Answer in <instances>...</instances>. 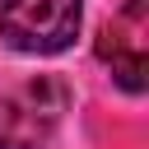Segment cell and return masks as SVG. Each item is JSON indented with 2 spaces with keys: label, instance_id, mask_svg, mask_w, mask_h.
Segmentation results:
<instances>
[{
  "label": "cell",
  "instance_id": "obj_1",
  "mask_svg": "<svg viewBox=\"0 0 149 149\" xmlns=\"http://www.w3.org/2000/svg\"><path fill=\"white\" fill-rule=\"evenodd\" d=\"M79 0H0V37L23 56H56L79 37Z\"/></svg>",
  "mask_w": 149,
  "mask_h": 149
},
{
  "label": "cell",
  "instance_id": "obj_2",
  "mask_svg": "<svg viewBox=\"0 0 149 149\" xmlns=\"http://www.w3.org/2000/svg\"><path fill=\"white\" fill-rule=\"evenodd\" d=\"M70 107V88L56 74H42L14 88L0 102V149H42Z\"/></svg>",
  "mask_w": 149,
  "mask_h": 149
},
{
  "label": "cell",
  "instance_id": "obj_3",
  "mask_svg": "<svg viewBox=\"0 0 149 149\" xmlns=\"http://www.w3.org/2000/svg\"><path fill=\"white\" fill-rule=\"evenodd\" d=\"M98 61L126 93H144L149 74V0H126L98 33Z\"/></svg>",
  "mask_w": 149,
  "mask_h": 149
}]
</instances>
